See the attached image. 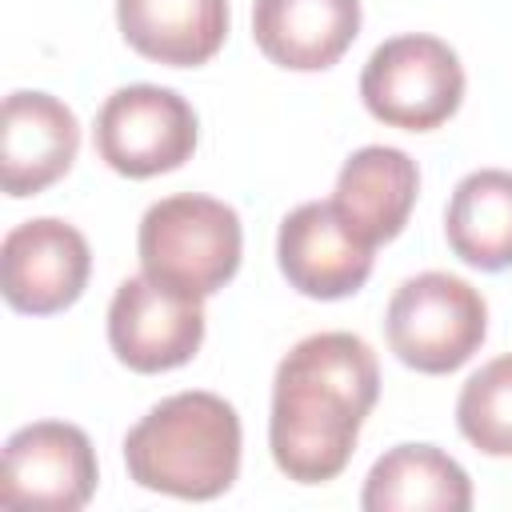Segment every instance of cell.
Segmentation results:
<instances>
[{"label":"cell","mask_w":512,"mask_h":512,"mask_svg":"<svg viewBox=\"0 0 512 512\" xmlns=\"http://www.w3.org/2000/svg\"><path fill=\"white\" fill-rule=\"evenodd\" d=\"M360 100L388 128L432 132L452 120L464 100L460 56L440 36H392L368 56L360 72Z\"/></svg>","instance_id":"5b68a950"},{"label":"cell","mask_w":512,"mask_h":512,"mask_svg":"<svg viewBox=\"0 0 512 512\" xmlns=\"http://www.w3.org/2000/svg\"><path fill=\"white\" fill-rule=\"evenodd\" d=\"M456 428L484 456H512V352L472 372L456 396Z\"/></svg>","instance_id":"e0dca14e"},{"label":"cell","mask_w":512,"mask_h":512,"mask_svg":"<svg viewBox=\"0 0 512 512\" xmlns=\"http://www.w3.org/2000/svg\"><path fill=\"white\" fill-rule=\"evenodd\" d=\"M420 168L404 148L368 144L352 152L336 176L332 208L372 248L396 240L416 208Z\"/></svg>","instance_id":"7c38bea8"},{"label":"cell","mask_w":512,"mask_h":512,"mask_svg":"<svg viewBox=\"0 0 512 512\" xmlns=\"http://www.w3.org/2000/svg\"><path fill=\"white\" fill-rule=\"evenodd\" d=\"M80 148L76 112L48 92H8L0 116V184L12 200L56 184Z\"/></svg>","instance_id":"8fae6325"},{"label":"cell","mask_w":512,"mask_h":512,"mask_svg":"<svg viewBox=\"0 0 512 512\" xmlns=\"http://www.w3.org/2000/svg\"><path fill=\"white\" fill-rule=\"evenodd\" d=\"M108 344L132 372H172L204 344V300L144 272L128 276L108 304Z\"/></svg>","instance_id":"52a82bcc"},{"label":"cell","mask_w":512,"mask_h":512,"mask_svg":"<svg viewBox=\"0 0 512 512\" xmlns=\"http://www.w3.org/2000/svg\"><path fill=\"white\" fill-rule=\"evenodd\" d=\"M240 416L216 392H176L124 436L128 476L176 500H216L240 476Z\"/></svg>","instance_id":"7a4b0ae2"},{"label":"cell","mask_w":512,"mask_h":512,"mask_svg":"<svg viewBox=\"0 0 512 512\" xmlns=\"http://www.w3.org/2000/svg\"><path fill=\"white\" fill-rule=\"evenodd\" d=\"M360 36V0H256L252 40L288 72L332 68Z\"/></svg>","instance_id":"4fadbf2b"},{"label":"cell","mask_w":512,"mask_h":512,"mask_svg":"<svg viewBox=\"0 0 512 512\" xmlns=\"http://www.w3.org/2000/svg\"><path fill=\"white\" fill-rule=\"evenodd\" d=\"M196 112L192 104L160 84H128L116 88L100 112H96V156L128 176V180H148L160 172H176L184 160L196 152Z\"/></svg>","instance_id":"8992f818"},{"label":"cell","mask_w":512,"mask_h":512,"mask_svg":"<svg viewBox=\"0 0 512 512\" xmlns=\"http://www.w3.org/2000/svg\"><path fill=\"white\" fill-rule=\"evenodd\" d=\"M228 20V0H116L128 48L168 68L208 64L224 48Z\"/></svg>","instance_id":"5bb4252c"},{"label":"cell","mask_w":512,"mask_h":512,"mask_svg":"<svg viewBox=\"0 0 512 512\" xmlns=\"http://www.w3.org/2000/svg\"><path fill=\"white\" fill-rule=\"evenodd\" d=\"M364 512H468L472 480L436 444H396L364 476Z\"/></svg>","instance_id":"9a60e30c"},{"label":"cell","mask_w":512,"mask_h":512,"mask_svg":"<svg viewBox=\"0 0 512 512\" xmlns=\"http://www.w3.org/2000/svg\"><path fill=\"white\" fill-rule=\"evenodd\" d=\"M92 252L80 228L56 216L16 224L0 244V292L24 316H52L88 288Z\"/></svg>","instance_id":"9c48e42d"},{"label":"cell","mask_w":512,"mask_h":512,"mask_svg":"<svg viewBox=\"0 0 512 512\" xmlns=\"http://www.w3.org/2000/svg\"><path fill=\"white\" fill-rule=\"evenodd\" d=\"M380 400V364L368 340L352 332H316L292 344L276 364L268 448L296 484L336 480Z\"/></svg>","instance_id":"6da1fadb"},{"label":"cell","mask_w":512,"mask_h":512,"mask_svg":"<svg viewBox=\"0 0 512 512\" xmlns=\"http://www.w3.org/2000/svg\"><path fill=\"white\" fill-rule=\"evenodd\" d=\"M96 452L84 428L36 420L8 436L0 460V500L12 508L76 512L96 492Z\"/></svg>","instance_id":"ba28073f"},{"label":"cell","mask_w":512,"mask_h":512,"mask_svg":"<svg viewBox=\"0 0 512 512\" xmlns=\"http://www.w3.org/2000/svg\"><path fill=\"white\" fill-rule=\"evenodd\" d=\"M376 248L364 244L332 208V200H308L280 220L276 264L284 280L308 300H344L372 276Z\"/></svg>","instance_id":"30bf717a"},{"label":"cell","mask_w":512,"mask_h":512,"mask_svg":"<svg viewBox=\"0 0 512 512\" xmlns=\"http://www.w3.org/2000/svg\"><path fill=\"white\" fill-rule=\"evenodd\" d=\"M444 240L468 268H512V172H468L444 208Z\"/></svg>","instance_id":"2e32d148"},{"label":"cell","mask_w":512,"mask_h":512,"mask_svg":"<svg viewBox=\"0 0 512 512\" xmlns=\"http://www.w3.org/2000/svg\"><path fill=\"white\" fill-rule=\"evenodd\" d=\"M384 336L404 368L444 376L480 352L488 336V304L452 272H420L392 292Z\"/></svg>","instance_id":"277c9868"},{"label":"cell","mask_w":512,"mask_h":512,"mask_svg":"<svg viewBox=\"0 0 512 512\" xmlns=\"http://www.w3.org/2000/svg\"><path fill=\"white\" fill-rule=\"evenodd\" d=\"M136 252L144 276L204 300L236 276L244 228L232 204L200 192H180L156 200L140 216Z\"/></svg>","instance_id":"3957f363"}]
</instances>
